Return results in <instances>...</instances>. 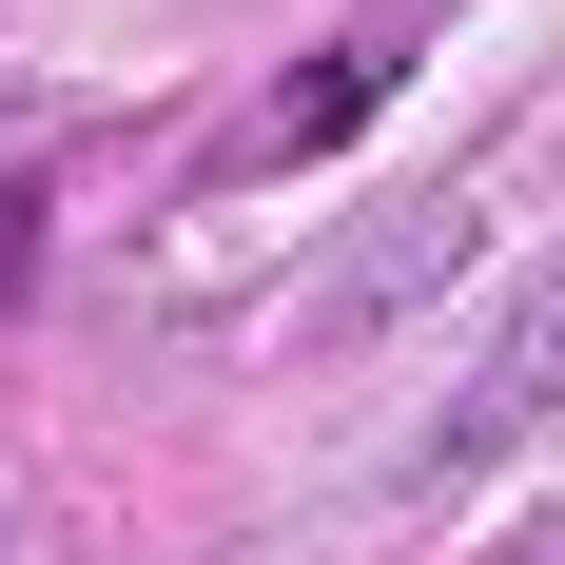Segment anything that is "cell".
Listing matches in <instances>:
<instances>
[{"mask_svg":"<svg viewBox=\"0 0 565 565\" xmlns=\"http://www.w3.org/2000/svg\"><path fill=\"white\" fill-rule=\"evenodd\" d=\"M371 98H391V40H332V58H292V78H274V117L234 137V175H292V157H351V137H371Z\"/></svg>","mask_w":565,"mask_h":565,"instance_id":"6da1fadb","label":"cell"},{"mask_svg":"<svg viewBox=\"0 0 565 565\" xmlns=\"http://www.w3.org/2000/svg\"><path fill=\"white\" fill-rule=\"evenodd\" d=\"M449 254H468V215H449V195H429V215H409V234H371V274H351L332 312H409V292L449 274Z\"/></svg>","mask_w":565,"mask_h":565,"instance_id":"7a4b0ae2","label":"cell"},{"mask_svg":"<svg viewBox=\"0 0 565 565\" xmlns=\"http://www.w3.org/2000/svg\"><path fill=\"white\" fill-rule=\"evenodd\" d=\"M40 215H58L40 175H0V312H20V274H40Z\"/></svg>","mask_w":565,"mask_h":565,"instance_id":"3957f363","label":"cell"}]
</instances>
